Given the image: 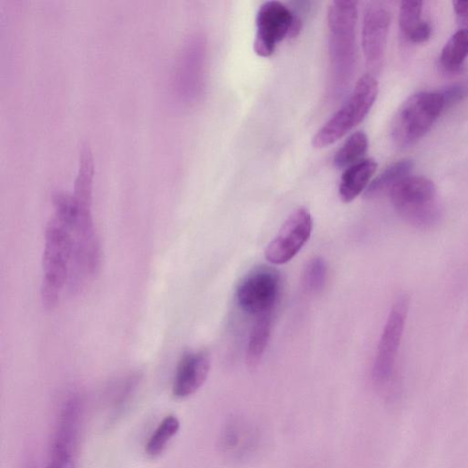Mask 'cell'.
<instances>
[{
	"label": "cell",
	"instance_id": "7402d4cb",
	"mask_svg": "<svg viewBox=\"0 0 468 468\" xmlns=\"http://www.w3.org/2000/svg\"><path fill=\"white\" fill-rule=\"evenodd\" d=\"M141 376L132 373L115 383L109 391L108 403L113 417H117L127 407L134 393Z\"/></svg>",
	"mask_w": 468,
	"mask_h": 468
},
{
	"label": "cell",
	"instance_id": "ba28073f",
	"mask_svg": "<svg viewBox=\"0 0 468 468\" xmlns=\"http://www.w3.org/2000/svg\"><path fill=\"white\" fill-rule=\"evenodd\" d=\"M294 24L293 11L286 5L274 0L264 3L256 15L255 54L263 58L271 57L279 44L290 37Z\"/></svg>",
	"mask_w": 468,
	"mask_h": 468
},
{
	"label": "cell",
	"instance_id": "cb8c5ba5",
	"mask_svg": "<svg viewBox=\"0 0 468 468\" xmlns=\"http://www.w3.org/2000/svg\"><path fill=\"white\" fill-rule=\"evenodd\" d=\"M440 93L444 99L446 108H448L468 95V86L464 85H453Z\"/></svg>",
	"mask_w": 468,
	"mask_h": 468
},
{
	"label": "cell",
	"instance_id": "30bf717a",
	"mask_svg": "<svg viewBox=\"0 0 468 468\" xmlns=\"http://www.w3.org/2000/svg\"><path fill=\"white\" fill-rule=\"evenodd\" d=\"M204 43L200 36L192 37L184 45L175 72V89L186 102L196 99L203 89Z\"/></svg>",
	"mask_w": 468,
	"mask_h": 468
},
{
	"label": "cell",
	"instance_id": "8992f818",
	"mask_svg": "<svg viewBox=\"0 0 468 468\" xmlns=\"http://www.w3.org/2000/svg\"><path fill=\"white\" fill-rule=\"evenodd\" d=\"M409 297L400 295L394 302L384 326L373 369L376 387L387 392L393 384L398 353L409 312Z\"/></svg>",
	"mask_w": 468,
	"mask_h": 468
},
{
	"label": "cell",
	"instance_id": "e0dca14e",
	"mask_svg": "<svg viewBox=\"0 0 468 468\" xmlns=\"http://www.w3.org/2000/svg\"><path fill=\"white\" fill-rule=\"evenodd\" d=\"M271 314L257 317L248 341L246 351V363L249 369H256L264 355L272 331Z\"/></svg>",
	"mask_w": 468,
	"mask_h": 468
},
{
	"label": "cell",
	"instance_id": "d4e9b609",
	"mask_svg": "<svg viewBox=\"0 0 468 468\" xmlns=\"http://www.w3.org/2000/svg\"><path fill=\"white\" fill-rule=\"evenodd\" d=\"M453 7L461 29L468 30V0L453 2Z\"/></svg>",
	"mask_w": 468,
	"mask_h": 468
},
{
	"label": "cell",
	"instance_id": "5bb4252c",
	"mask_svg": "<svg viewBox=\"0 0 468 468\" xmlns=\"http://www.w3.org/2000/svg\"><path fill=\"white\" fill-rule=\"evenodd\" d=\"M378 164L373 159H364L349 167L343 174L339 195L345 204L353 202L367 190L377 171Z\"/></svg>",
	"mask_w": 468,
	"mask_h": 468
},
{
	"label": "cell",
	"instance_id": "ac0fdd59",
	"mask_svg": "<svg viewBox=\"0 0 468 468\" xmlns=\"http://www.w3.org/2000/svg\"><path fill=\"white\" fill-rule=\"evenodd\" d=\"M468 57V30L460 29L445 44L440 56L442 67L456 72Z\"/></svg>",
	"mask_w": 468,
	"mask_h": 468
},
{
	"label": "cell",
	"instance_id": "7c38bea8",
	"mask_svg": "<svg viewBox=\"0 0 468 468\" xmlns=\"http://www.w3.org/2000/svg\"><path fill=\"white\" fill-rule=\"evenodd\" d=\"M261 433L258 427L241 416L231 417L220 436L222 452L231 460L244 461L258 449Z\"/></svg>",
	"mask_w": 468,
	"mask_h": 468
},
{
	"label": "cell",
	"instance_id": "6da1fadb",
	"mask_svg": "<svg viewBox=\"0 0 468 468\" xmlns=\"http://www.w3.org/2000/svg\"><path fill=\"white\" fill-rule=\"evenodd\" d=\"M358 6L354 2H334L328 12L330 31L331 91L334 96L345 92L353 76L358 58Z\"/></svg>",
	"mask_w": 468,
	"mask_h": 468
},
{
	"label": "cell",
	"instance_id": "8fae6325",
	"mask_svg": "<svg viewBox=\"0 0 468 468\" xmlns=\"http://www.w3.org/2000/svg\"><path fill=\"white\" fill-rule=\"evenodd\" d=\"M391 26V14L380 4L370 5L364 13L362 45L367 65L377 70L384 58Z\"/></svg>",
	"mask_w": 468,
	"mask_h": 468
},
{
	"label": "cell",
	"instance_id": "277c9868",
	"mask_svg": "<svg viewBox=\"0 0 468 468\" xmlns=\"http://www.w3.org/2000/svg\"><path fill=\"white\" fill-rule=\"evenodd\" d=\"M378 91V82L373 75L363 76L347 101L317 132L312 144L316 148H325L344 137L368 115L377 99Z\"/></svg>",
	"mask_w": 468,
	"mask_h": 468
},
{
	"label": "cell",
	"instance_id": "603a6c76",
	"mask_svg": "<svg viewBox=\"0 0 468 468\" xmlns=\"http://www.w3.org/2000/svg\"><path fill=\"white\" fill-rule=\"evenodd\" d=\"M329 268L323 257L308 261L302 274V284L305 291L315 294L323 290L327 283Z\"/></svg>",
	"mask_w": 468,
	"mask_h": 468
},
{
	"label": "cell",
	"instance_id": "9a60e30c",
	"mask_svg": "<svg viewBox=\"0 0 468 468\" xmlns=\"http://www.w3.org/2000/svg\"><path fill=\"white\" fill-rule=\"evenodd\" d=\"M423 2H403L399 11V25L405 39L413 44H423L432 35V27L423 19Z\"/></svg>",
	"mask_w": 468,
	"mask_h": 468
},
{
	"label": "cell",
	"instance_id": "9c48e42d",
	"mask_svg": "<svg viewBox=\"0 0 468 468\" xmlns=\"http://www.w3.org/2000/svg\"><path fill=\"white\" fill-rule=\"evenodd\" d=\"M314 230V218L306 208L293 212L265 249L266 260L275 265L291 261L304 246Z\"/></svg>",
	"mask_w": 468,
	"mask_h": 468
},
{
	"label": "cell",
	"instance_id": "5b68a950",
	"mask_svg": "<svg viewBox=\"0 0 468 468\" xmlns=\"http://www.w3.org/2000/svg\"><path fill=\"white\" fill-rule=\"evenodd\" d=\"M446 109L440 92H420L407 99L392 124V137L401 147L417 143Z\"/></svg>",
	"mask_w": 468,
	"mask_h": 468
},
{
	"label": "cell",
	"instance_id": "3957f363",
	"mask_svg": "<svg viewBox=\"0 0 468 468\" xmlns=\"http://www.w3.org/2000/svg\"><path fill=\"white\" fill-rule=\"evenodd\" d=\"M389 195L398 214L415 228L430 230L440 223L442 208L436 187L431 180L410 175Z\"/></svg>",
	"mask_w": 468,
	"mask_h": 468
},
{
	"label": "cell",
	"instance_id": "52a82bcc",
	"mask_svg": "<svg viewBox=\"0 0 468 468\" xmlns=\"http://www.w3.org/2000/svg\"><path fill=\"white\" fill-rule=\"evenodd\" d=\"M280 274L274 268L263 265L253 269L236 290L241 309L256 317L271 314L280 293Z\"/></svg>",
	"mask_w": 468,
	"mask_h": 468
},
{
	"label": "cell",
	"instance_id": "7a4b0ae2",
	"mask_svg": "<svg viewBox=\"0 0 468 468\" xmlns=\"http://www.w3.org/2000/svg\"><path fill=\"white\" fill-rule=\"evenodd\" d=\"M74 239L71 227L53 215L45 233L41 295L44 305L54 309L69 284Z\"/></svg>",
	"mask_w": 468,
	"mask_h": 468
},
{
	"label": "cell",
	"instance_id": "d6986e66",
	"mask_svg": "<svg viewBox=\"0 0 468 468\" xmlns=\"http://www.w3.org/2000/svg\"><path fill=\"white\" fill-rule=\"evenodd\" d=\"M369 147V139L364 132L353 133L336 153L334 165L337 169L349 167L364 160Z\"/></svg>",
	"mask_w": 468,
	"mask_h": 468
},
{
	"label": "cell",
	"instance_id": "4fadbf2b",
	"mask_svg": "<svg viewBox=\"0 0 468 468\" xmlns=\"http://www.w3.org/2000/svg\"><path fill=\"white\" fill-rule=\"evenodd\" d=\"M211 370L207 352H187L181 358L173 384V394L185 399L196 393L205 383Z\"/></svg>",
	"mask_w": 468,
	"mask_h": 468
},
{
	"label": "cell",
	"instance_id": "2e32d148",
	"mask_svg": "<svg viewBox=\"0 0 468 468\" xmlns=\"http://www.w3.org/2000/svg\"><path fill=\"white\" fill-rule=\"evenodd\" d=\"M413 169V162L408 159L393 164L372 181L364 193L365 198L375 199L390 194L398 184L411 175Z\"/></svg>",
	"mask_w": 468,
	"mask_h": 468
},
{
	"label": "cell",
	"instance_id": "ffe728a7",
	"mask_svg": "<svg viewBox=\"0 0 468 468\" xmlns=\"http://www.w3.org/2000/svg\"><path fill=\"white\" fill-rule=\"evenodd\" d=\"M79 440L54 434L46 468H75Z\"/></svg>",
	"mask_w": 468,
	"mask_h": 468
},
{
	"label": "cell",
	"instance_id": "44dd1931",
	"mask_svg": "<svg viewBox=\"0 0 468 468\" xmlns=\"http://www.w3.org/2000/svg\"><path fill=\"white\" fill-rule=\"evenodd\" d=\"M180 420L175 415L166 416L153 432L144 446L145 453L150 457L160 456L169 443L179 433Z\"/></svg>",
	"mask_w": 468,
	"mask_h": 468
}]
</instances>
